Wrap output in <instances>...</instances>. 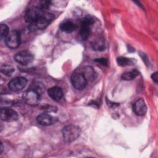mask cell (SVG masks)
I'll return each instance as SVG.
<instances>
[{
    "label": "cell",
    "mask_w": 158,
    "mask_h": 158,
    "mask_svg": "<svg viewBox=\"0 0 158 158\" xmlns=\"http://www.w3.org/2000/svg\"><path fill=\"white\" fill-rule=\"evenodd\" d=\"M93 22V19L89 17H85L81 20L79 35L82 40H86L89 38L91 33V26Z\"/></svg>",
    "instance_id": "cell-4"
},
{
    "label": "cell",
    "mask_w": 158,
    "mask_h": 158,
    "mask_svg": "<svg viewBox=\"0 0 158 158\" xmlns=\"http://www.w3.org/2000/svg\"><path fill=\"white\" fill-rule=\"evenodd\" d=\"M36 122L41 125L49 126L55 122L54 118L48 114H41L36 117Z\"/></svg>",
    "instance_id": "cell-12"
},
{
    "label": "cell",
    "mask_w": 158,
    "mask_h": 158,
    "mask_svg": "<svg viewBox=\"0 0 158 158\" xmlns=\"http://www.w3.org/2000/svg\"><path fill=\"white\" fill-rule=\"evenodd\" d=\"M62 136L65 142L72 143L77 139L80 135L81 129L79 127L74 125H70L62 129Z\"/></svg>",
    "instance_id": "cell-2"
},
{
    "label": "cell",
    "mask_w": 158,
    "mask_h": 158,
    "mask_svg": "<svg viewBox=\"0 0 158 158\" xmlns=\"http://www.w3.org/2000/svg\"><path fill=\"white\" fill-rule=\"evenodd\" d=\"M95 61L101 64V65H105V66H107V64H108V61H107V59H106V58H99V59H95Z\"/></svg>",
    "instance_id": "cell-20"
},
{
    "label": "cell",
    "mask_w": 158,
    "mask_h": 158,
    "mask_svg": "<svg viewBox=\"0 0 158 158\" xmlns=\"http://www.w3.org/2000/svg\"><path fill=\"white\" fill-rule=\"evenodd\" d=\"M2 150H3V146H2V144L1 143V152H0V154H2Z\"/></svg>",
    "instance_id": "cell-24"
},
{
    "label": "cell",
    "mask_w": 158,
    "mask_h": 158,
    "mask_svg": "<svg viewBox=\"0 0 158 158\" xmlns=\"http://www.w3.org/2000/svg\"><path fill=\"white\" fill-rule=\"evenodd\" d=\"M44 110H46L47 111H49V112H56L57 109L56 107H52V106H48L47 107H44Z\"/></svg>",
    "instance_id": "cell-21"
},
{
    "label": "cell",
    "mask_w": 158,
    "mask_h": 158,
    "mask_svg": "<svg viewBox=\"0 0 158 158\" xmlns=\"http://www.w3.org/2000/svg\"><path fill=\"white\" fill-rule=\"evenodd\" d=\"M44 12V10H41L37 6L31 7L26 10L24 15V19L27 22L31 23L36 21L40 17H41L43 14Z\"/></svg>",
    "instance_id": "cell-5"
},
{
    "label": "cell",
    "mask_w": 158,
    "mask_h": 158,
    "mask_svg": "<svg viewBox=\"0 0 158 158\" xmlns=\"http://www.w3.org/2000/svg\"><path fill=\"white\" fill-rule=\"evenodd\" d=\"M139 75V72L136 70L133 69L132 70L124 72L122 75V78L124 80H132L135 79L137 76Z\"/></svg>",
    "instance_id": "cell-15"
},
{
    "label": "cell",
    "mask_w": 158,
    "mask_h": 158,
    "mask_svg": "<svg viewBox=\"0 0 158 158\" xmlns=\"http://www.w3.org/2000/svg\"><path fill=\"white\" fill-rule=\"evenodd\" d=\"M27 84V80L22 77H18L12 79L8 83L9 88L13 91H18L22 89Z\"/></svg>",
    "instance_id": "cell-10"
},
{
    "label": "cell",
    "mask_w": 158,
    "mask_h": 158,
    "mask_svg": "<svg viewBox=\"0 0 158 158\" xmlns=\"http://www.w3.org/2000/svg\"><path fill=\"white\" fill-rule=\"evenodd\" d=\"M0 116L1 120L7 122H15L19 118L18 114L16 111L7 107L1 109Z\"/></svg>",
    "instance_id": "cell-9"
},
{
    "label": "cell",
    "mask_w": 158,
    "mask_h": 158,
    "mask_svg": "<svg viewBox=\"0 0 158 158\" xmlns=\"http://www.w3.org/2000/svg\"><path fill=\"white\" fill-rule=\"evenodd\" d=\"M9 33V27L6 24H1L0 26V38L1 40L6 39Z\"/></svg>",
    "instance_id": "cell-18"
},
{
    "label": "cell",
    "mask_w": 158,
    "mask_h": 158,
    "mask_svg": "<svg viewBox=\"0 0 158 158\" xmlns=\"http://www.w3.org/2000/svg\"><path fill=\"white\" fill-rule=\"evenodd\" d=\"M71 83L73 86L78 89H83L87 85V80L83 73H74L72 75L70 78Z\"/></svg>",
    "instance_id": "cell-6"
},
{
    "label": "cell",
    "mask_w": 158,
    "mask_h": 158,
    "mask_svg": "<svg viewBox=\"0 0 158 158\" xmlns=\"http://www.w3.org/2000/svg\"><path fill=\"white\" fill-rule=\"evenodd\" d=\"M54 17L52 14L44 12L36 21L30 23L28 26L29 30L33 31L37 30H43L46 28L52 21Z\"/></svg>",
    "instance_id": "cell-1"
},
{
    "label": "cell",
    "mask_w": 158,
    "mask_h": 158,
    "mask_svg": "<svg viewBox=\"0 0 158 158\" xmlns=\"http://www.w3.org/2000/svg\"><path fill=\"white\" fill-rule=\"evenodd\" d=\"M7 46L11 49L17 48L20 43V35L17 30H12L5 39Z\"/></svg>",
    "instance_id": "cell-7"
},
{
    "label": "cell",
    "mask_w": 158,
    "mask_h": 158,
    "mask_svg": "<svg viewBox=\"0 0 158 158\" xmlns=\"http://www.w3.org/2000/svg\"><path fill=\"white\" fill-rule=\"evenodd\" d=\"M14 70V68L9 65H3L1 67V72L7 76H10Z\"/></svg>",
    "instance_id": "cell-17"
},
{
    "label": "cell",
    "mask_w": 158,
    "mask_h": 158,
    "mask_svg": "<svg viewBox=\"0 0 158 158\" xmlns=\"http://www.w3.org/2000/svg\"><path fill=\"white\" fill-rule=\"evenodd\" d=\"M117 63L120 66L125 67V66H127L130 64H132L133 62L130 59L127 58L125 57L121 56V57H118L117 59Z\"/></svg>",
    "instance_id": "cell-16"
},
{
    "label": "cell",
    "mask_w": 158,
    "mask_h": 158,
    "mask_svg": "<svg viewBox=\"0 0 158 158\" xmlns=\"http://www.w3.org/2000/svg\"><path fill=\"white\" fill-rule=\"evenodd\" d=\"M133 110L137 115H144L147 110V107L144 101L141 98L138 99L133 104Z\"/></svg>",
    "instance_id": "cell-11"
},
{
    "label": "cell",
    "mask_w": 158,
    "mask_h": 158,
    "mask_svg": "<svg viewBox=\"0 0 158 158\" xmlns=\"http://www.w3.org/2000/svg\"><path fill=\"white\" fill-rule=\"evenodd\" d=\"M48 93L49 96L54 101H58L63 96V91L59 86H53L48 89Z\"/></svg>",
    "instance_id": "cell-13"
},
{
    "label": "cell",
    "mask_w": 158,
    "mask_h": 158,
    "mask_svg": "<svg viewBox=\"0 0 158 158\" xmlns=\"http://www.w3.org/2000/svg\"><path fill=\"white\" fill-rule=\"evenodd\" d=\"M106 101H107V105L110 107H115L116 106H118V104L117 103H115V102H112L110 101H108L107 99H106Z\"/></svg>",
    "instance_id": "cell-23"
},
{
    "label": "cell",
    "mask_w": 158,
    "mask_h": 158,
    "mask_svg": "<svg viewBox=\"0 0 158 158\" xmlns=\"http://www.w3.org/2000/svg\"><path fill=\"white\" fill-rule=\"evenodd\" d=\"M33 55L28 51H22L15 54L14 60L20 64L28 65L33 60Z\"/></svg>",
    "instance_id": "cell-8"
},
{
    "label": "cell",
    "mask_w": 158,
    "mask_h": 158,
    "mask_svg": "<svg viewBox=\"0 0 158 158\" xmlns=\"http://www.w3.org/2000/svg\"><path fill=\"white\" fill-rule=\"evenodd\" d=\"M93 48L96 51H102L104 49V43L102 40L98 39L92 44Z\"/></svg>",
    "instance_id": "cell-19"
},
{
    "label": "cell",
    "mask_w": 158,
    "mask_h": 158,
    "mask_svg": "<svg viewBox=\"0 0 158 158\" xmlns=\"http://www.w3.org/2000/svg\"><path fill=\"white\" fill-rule=\"evenodd\" d=\"M151 78H152V79L153 80V81L155 82V83H157V81H158V77H157V72H154V73H153L152 74V75H151Z\"/></svg>",
    "instance_id": "cell-22"
},
{
    "label": "cell",
    "mask_w": 158,
    "mask_h": 158,
    "mask_svg": "<svg viewBox=\"0 0 158 158\" xmlns=\"http://www.w3.org/2000/svg\"><path fill=\"white\" fill-rule=\"evenodd\" d=\"M77 27V25L74 22L69 20L62 22L60 25V28L62 31L67 33H70L76 30Z\"/></svg>",
    "instance_id": "cell-14"
},
{
    "label": "cell",
    "mask_w": 158,
    "mask_h": 158,
    "mask_svg": "<svg viewBox=\"0 0 158 158\" xmlns=\"http://www.w3.org/2000/svg\"><path fill=\"white\" fill-rule=\"evenodd\" d=\"M41 93L35 89L30 88L25 91L22 96L23 100L30 106H36L39 104L41 101Z\"/></svg>",
    "instance_id": "cell-3"
}]
</instances>
